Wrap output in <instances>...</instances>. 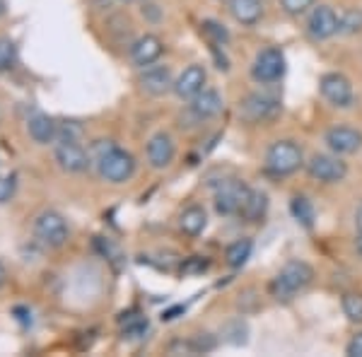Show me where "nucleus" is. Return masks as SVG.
Listing matches in <instances>:
<instances>
[{"label": "nucleus", "instance_id": "1", "mask_svg": "<svg viewBox=\"0 0 362 357\" xmlns=\"http://www.w3.org/2000/svg\"><path fill=\"white\" fill-rule=\"evenodd\" d=\"M314 280V268L307 261H288L276 278L268 283V292L278 302H293Z\"/></svg>", "mask_w": 362, "mask_h": 357}, {"label": "nucleus", "instance_id": "2", "mask_svg": "<svg viewBox=\"0 0 362 357\" xmlns=\"http://www.w3.org/2000/svg\"><path fill=\"white\" fill-rule=\"evenodd\" d=\"M305 165V152L295 140H276L266 150V172L273 177H290Z\"/></svg>", "mask_w": 362, "mask_h": 357}, {"label": "nucleus", "instance_id": "3", "mask_svg": "<svg viewBox=\"0 0 362 357\" xmlns=\"http://www.w3.org/2000/svg\"><path fill=\"white\" fill-rule=\"evenodd\" d=\"M32 234L42 247L61 249L63 244L68 242L70 230H68L66 218H63L61 213H56V210H44V213H39L37 218H34Z\"/></svg>", "mask_w": 362, "mask_h": 357}, {"label": "nucleus", "instance_id": "4", "mask_svg": "<svg viewBox=\"0 0 362 357\" xmlns=\"http://www.w3.org/2000/svg\"><path fill=\"white\" fill-rule=\"evenodd\" d=\"M97 169H99V177L109 181V184H126L136 174V160H133L131 152L114 145L112 150L104 152L97 160Z\"/></svg>", "mask_w": 362, "mask_h": 357}, {"label": "nucleus", "instance_id": "5", "mask_svg": "<svg viewBox=\"0 0 362 357\" xmlns=\"http://www.w3.org/2000/svg\"><path fill=\"white\" fill-rule=\"evenodd\" d=\"M280 102L271 95H261V92H251L239 102V116L249 124H271L280 116Z\"/></svg>", "mask_w": 362, "mask_h": 357}, {"label": "nucleus", "instance_id": "6", "mask_svg": "<svg viewBox=\"0 0 362 357\" xmlns=\"http://www.w3.org/2000/svg\"><path fill=\"white\" fill-rule=\"evenodd\" d=\"M223 109H225V102H223V97H220V92L206 87V90L198 92L194 99H189L186 114H181L179 121L181 124H184V121H191L189 124V128H191V126H198V124H203V121H210V119H215V116H220Z\"/></svg>", "mask_w": 362, "mask_h": 357}, {"label": "nucleus", "instance_id": "7", "mask_svg": "<svg viewBox=\"0 0 362 357\" xmlns=\"http://www.w3.org/2000/svg\"><path fill=\"white\" fill-rule=\"evenodd\" d=\"M285 75V54L278 46H266L251 63V78L259 85H273Z\"/></svg>", "mask_w": 362, "mask_h": 357}, {"label": "nucleus", "instance_id": "8", "mask_svg": "<svg viewBox=\"0 0 362 357\" xmlns=\"http://www.w3.org/2000/svg\"><path fill=\"white\" fill-rule=\"evenodd\" d=\"M251 189L244 181L239 179H230V181H223L215 191V213L223 215V218H232V215H239L247 203Z\"/></svg>", "mask_w": 362, "mask_h": 357}, {"label": "nucleus", "instance_id": "9", "mask_svg": "<svg viewBox=\"0 0 362 357\" xmlns=\"http://www.w3.org/2000/svg\"><path fill=\"white\" fill-rule=\"evenodd\" d=\"M319 92L331 107L336 109H350L355 102L353 83L341 73H324L319 80Z\"/></svg>", "mask_w": 362, "mask_h": 357}, {"label": "nucleus", "instance_id": "10", "mask_svg": "<svg viewBox=\"0 0 362 357\" xmlns=\"http://www.w3.org/2000/svg\"><path fill=\"white\" fill-rule=\"evenodd\" d=\"M307 174L314 181H321V184H338L348 177V165L341 160V155H314L312 160L307 162Z\"/></svg>", "mask_w": 362, "mask_h": 357}, {"label": "nucleus", "instance_id": "11", "mask_svg": "<svg viewBox=\"0 0 362 357\" xmlns=\"http://www.w3.org/2000/svg\"><path fill=\"white\" fill-rule=\"evenodd\" d=\"M307 32L314 42H326V39L338 34V13L331 5H314L307 17Z\"/></svg>", "mask_w": 362, "mask_h": 357}, {"label": "nucleus", "instance_id": "12", "mask_svg": "<svg viewBox=\"0 0 362 357\" xmlns=\"http://www.w3.org/2000/svg\"><path fill=\"white\" fill-rule=\"evenodd\" d=\"M56 162L63 172L80 174L92 165V155L80 143H56Z\"/></svg>", "mask_w": 362, "mask_h": 357}, {"label": "nucleus", "instance_id": "13", "mask_svg": "<svg viewBox=\"0 0 362 357\" xmlns=\"http://www.w3.org/2000/svg\"><path fill=\"white\" fill-rule=\"evenodd\" d=\"M326 145H329L331 152L336 155H355L362 148V133L358 128H350V126H334L326 131Z\"/></svg>", "mask_w": 362, "mask_h": 357}, {"label": "nucleus", "instance_id": "14", "mask_svg": "<svg viewBox=\"0 0 362 357\" xmlns=\"http://www.w3.org/2000/svg\"><path fill=\"white\" fill-rule=\"evenodd\" d=\"M162 54H165V44H162V39L155 37V34H143V37H138L136 42L131 44V49H128V56H131V61L136 63L138 68L153 66V63L160 61Z\"/></svg>", "mask_w": 362, "mask_h": 357}, {"label": "nucleus", "instance_id": "15", "mask_svg": "<svg viewBox=\"0 0 362 357\" xmlns=\"http://www.w3.org/2000/svg\"><path fill=\"white\" fill-rule=\"evenodd\" d=\"M174 155H177V145L169 133H155L153 138L145 145V157H148L150 167L153 169H167L174 162Z\"/></svg>", "mask_w": 362, "mask_h": 357}, {"label": "nucleus", "instance_id": "16", "mask_svg": "<svg viewBox=\"0 0 362 357\" xmlns=\"http://www.w3.org/2000/svg\"><path fill=\"white\" fill-rule=\"evenodd\" d=\"M138 83H140V90L153 97H162V95H167V92H174V78H172V70L167 66H155L153 63V66L143 68Z\"/></svg>", "mask_w": 362, "mask_h": 357}, {"label": "nucleus", "instance_id": "17", "mask_svg": "<svg viewBox=\"0 0 362 357\" xmlns=\"http://www.w3.org/2000/svg\"><path fill=\"white\" fill-rule=\"evenodd\" d=\"M208 83V73L203 66H189L179 73V78L174 80V95L179 99H194L198 92L206 90Z\"/></svg>", "mask_w": 362, "mask_h": 357}, {"label": "nucleus", "instance_id": "18", "mask_svg": "<svg viewBox=\"0 0 362 357\" xmlns=\"http://www.w3.org/2000/svg\"><path fill=\"white\" fill-rule=\"evenodd\" d=\"M27 133L37 145H49V143H56L58 124L46 114H34L27 119Z\"/></svg>", "mask_w": 362, "mask_h": 357}, {"label": "nucleus", "instance_id": "19", "mask_svg": "<svg viewBox=\"0 0 362 357\" xmlns=\"http://www.w3.org/2000/svg\"><path fill=\"white\" fill-rule=\"evenodd\" d=\"M232 17L244 27H254L264 17V0H230Z\"/></svg>", "mask_w": 362, "mask_h": 357}, {"label": "nucleus", "instance_id": "20", "mask_svg": "<svg viewBox=\"0 0 362 357\" xmlns=\"http://www.w3.org/2000/svg\"><path fill=\"white\" fill-rule=\"evenodd\" d=\"M208 227V213L203 206H189L179 215V230L186 237H201Z\"/></svg>", "mask_w": 362, "mask_h": 357}, {"label": "nucleus", "instance_id": "21", "mask_svg": "<svg viewBox=\"0 0 362 357\" xmlns=\"http://www.w3.org/2000/svg\"><path fill=\"white\" fill-rule=\"evenodd\" d=\"M266 213H268V196L264 191H256V189H251L249 193V198H247V203H244V208H242V213H239V218L242 220H247V222H261L266 218Z\"/></svg>", "mask_w": 362, "mask_h": 357}, {"label": "nucleus", "instance_id": "22", "mask_svg": "<svg viewBox=\"0 0 362 357\" xmlns=\"http://www.w3.org/2000/svg\"><path fill=\"white\" fill-rule=\"evenodd\" d=\"M119 326H121V333L128 341H140L145 338V333L150 331V321L148 316L138 314V312H128L119 319Z\"/></svg>", "mask_w": 362, "mask_h": 357}, {"label": "nucleus", "instance_id": "23", "mask_svg": "<svg viewBox=\"0 0 362 357\" xmlns=\"http://www.w3.org/2000/svg\"><path fill=\"white\" fill-rule=\"evenodd\" d=\"M290 213H293V218L300 222L305 230H314V222H317V210H314L309 198L295 196L293 201H290Z\"/></svg>", "mask_w": 362, "mask_h": 357}, {"label": "nucleus", "instance_id": "24", "mask_svg": "<svg viewBox=\"0 0 362 357\" xmlns=\"http://www.w3.org/2000/svg\"><path fill=\"white\" fill-rule=\"evenodd\" d=\"M251 249H254L251 239H237V242H232L230 247H227V251H225L227 266H230V268H242L244 263L249 261Z\"/></svg>", "mask_w": 362, "mask_h": 357}, {"label": "nucleus", "instance_id": "25", "mask_svg": "<svg viewBox=\"0 0 362 357\" xmlns=\"http://www.w3.org/2000/svg\"><path fill=\"white\" fill-rule=\"evenodd\" d=\"M201 32L206 34L210 46H227V42H230V32H227V27L220 25V22H215V20H203Z\"/></svg>", "mask_w": 362, "mask_h": 357}, {"label": "nucleus", "instance_id": "26", "mask_svg": "<svg viewBox=\"0 0 362 357\" xmlns=\"http://www.w3.org/2000/svg\"><path fill=\"white\" fill-rule=\"evenodd\" d=\"M341 307L350 324H362V292H346L341 300Z\"/></svg>", "mask_w": 362, "mask_h": 357}, {"label": "nucleus", "instance_id": "27", "mask_svg": "<svg viewBox=\"0 0 362 357\" xmlns=\"http://www.w3.org/2000/svg\"><path fill=\"white\" fill-rule=\"evenodd\" d=\"M362 32V13L360 10H346V13L338 15V34H346V37H353V34Z\"/></svg>", "mask_w": 362, "mask_h": 357}, {"label": "nucleus", "instance_id": "28", "mask_svg": "<svg viewBox=\"0 0 362 357\" xmlns=\"http://www.w3.org/2000/svg\"><path fill=\"white\" fill-rule=\"evenodd\" d=\"M83 140V126L75 124V121H63L58 124L56 143H80Z\"/></svg>", "mask_w": 362, "mask_h": 357}, {"label": "nucleus", "instance_id": "29", "mask_svg": "<svg viewBox=\"0 0 362 357\" xmlns=\"http://www.w3.org/2000/svg\"><path fill=\"white\" fill-rule=\"evenodd\" d=\"M17 63V49L15 44L10 42V39L0 37V73H5V70L15 68Z\"/></svg>", "mask_w": 362, "mask_h": 357}, {"label": "nucleus", "instance_id": "30", "mask_svg": "<svg viewBox=\"0 0 362 357\" xmlns=\"http://www.w3.org/2000/svg\"><path fill=\"white\" fill-rule=\"evenodd\" d=\"M314 3H317V0H280V8H283L285 15L300 17V15L309 13V10L314 8Z\"/></svg>", "mask_w": 362, "mask_h": 357}, {"label": "nucleus", "instance_id": "31", "mask_svg": "<svg viewBox=\"0 0 362 357\" xmlns=\"http://www.w3.org/2000/svg\"><path fill=\"white\" fill-rule=\"evenodd\" d=\"M247 333H249V329H247V324H244L242 319L227 324V329H225L227 341H230L232 345H244V343H247Z\"/></svg>", "mask_w": 362, "mask_h": 357}, {"label": "nucleus", "instance_id": "32", "mask_svg": "<svg viewBox=\"0 0 362 357\" xmlns=\"http://www.w3.org/2000/svg\"><path fill=\"white\" fill-rule=\"evenodd\" d=\"M210 268V261L203 259V256H191V259L184 261L181 266V273L184 275H203Z\"/></svg>", "mask_w": 362, "mask_h": 357}, {"label": "nucleus", "instance_id": "33", "mask_svg": "<svg viewBox=\"0 0 362 357\" xmlns=\"http://www.w3.org/2000/svg\"><path fill=\"white\" fill-rule=\"evenodd\" d=\"M17 191V179L10 174V177H0V203H8L13 201Z\"/></svg>", "mask_w": 362, "mask_h": 357}, {"label": "nucleus", "instance_id": "34", "mask_svg": "<svg viewBox=\"0 0 362 357\" xmlns=\"http://www.w3.org/2000/svg\"><path fill=\"white\" fill-rule=\"evenodd\" d=\"M346 355L348 357H362V331L350 338V343L346 345Z\"/></svg>", "mask_w": 362, "mask_h": 357}, {"label": "nucleus", "instance_id": "35", "mask_svg": "<svg viewBox=\"0 0 362 357\" xmlns=\"http://www.w3.org/2000/svg\"><path fill=\"white\" fill-rule=\"evenodd\" d=\"M355 230H358V234H362V206L355 213Z\"/></svg>", "mask_w": 362, "mask_h": 357}, {"label": "nucleus", "instance_id": "36", "mask_svg": "<svg viewBox=\"0 0 362 357\" xmlns=\"http://www.w3.org/2000/svg\"><path fill=\"white\" fill-rule=\"evenodd\" d=\"M355 251H358V256L362 259V234H358V242H355Z\"/></svg>", "mask_w": 362, "mask_h": 357}, {"label": "nucleus", "instance_id": "37", "mask_svg": "<svg viewBox=\"0 0 362 357\" xmlns=\"http://www.w3.org/2000/svg\"><path fill=\"white\" fill-rule=\"evenodd\" d=\"M5 278H8V275H5V266H3V263H0V288H3Z\"/></svg>", "mask_w": 362, "mask_h": 357}, {"label": "nucleus", "instance_id": "38", "mask_svg": "<svg viewBox=\"0 0 362 357\" xmlns=\"http://www.w3.org/2000/svg\"><path fill=\"white\" fill-rule=\"evenodd\" d=\"M3 15H5V3L0 0V17H3Z\"/></svg>", "mask_w": 362, "mask_h": 357}, {"label": "nucleus", "instance_id": "39", "mask_svg": "<svg viewBox=\"0 0 362 357\" xmlns=\"http://www.w3.org/2000/svg\"><path fill=\"white\" fill-rule=\"evenodd\" d=\"M124 3H138V0H124Z\"/></svg>", "mask_w": 362, "mask_h": 357}, {"label": "nucleus", "instance_id": "40", "mask_svg": "<svg viewBox=\"0 0 362 357\" xmlns=\"http://www.w3.org/2000/svg\"><path fill=\"white\" fill-rule=\"evenodd\" d=\"M0 119H3V111H0Z\"/></svg>", "mask_w": 362, "mask_h": 357}, {"label": "nucleus", "instance_id": "41", "mask_svg": "<svg viewBox=\"0 0 362 357\" xmlns=\"http://www.w3.org/2000/svg\"><path fill=\"white\" fill-rule=\"evenodd\" d=\"M225 3H227V5H230V0H225Z\"/></svg>", "mask_w": 362, "mask_h": 357}]
</instances>
